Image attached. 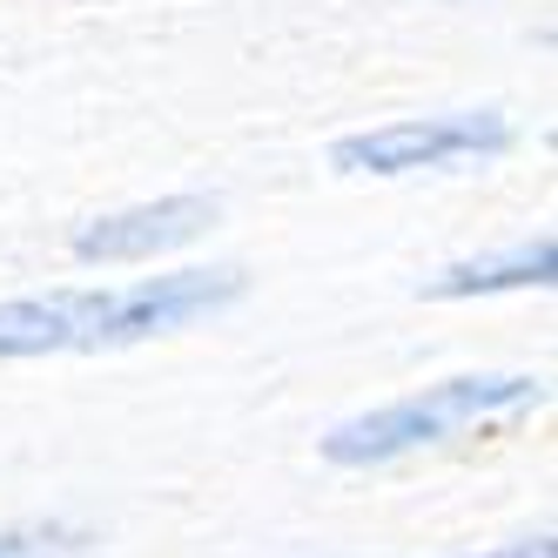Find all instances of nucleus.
Returning a JSON list of instances; mask_svg holds the SVG:
<instances>
[{
    "instance_id": "nucleus-1",
    "label": "nucleus",
    "mask_w": 558,
    "mask_h": 558,
    "mask_svg": "<svg viewBox=\"0 0 558 558\" xmlns=\"http://www.w3.org/2000/svg\"><path fill=\"white\" fill-rule=\"evenodd\" d=\"M243 276L235 269H175L142 276L122 290H54L0 303V356H48V350H122L142 337L182 330L195 316H216Z\"/></svg>"
},
{
    "instance_id": "nucleus-2",
    "label": "nucleus",
    "mask_w": 558,
    "mask_h": 558,
    "mask_svg": "<svg viewBox=\"0 0 558 558\" xmlns=\"http://www.w3.org/2000/svg\"><path fill=\"white\" fill-rule=\"evenodd\" d=\"M545 384L538 377H451V384H430L417 397H397V404L371 411V417H350L324 437V458L330 464H390L417 445H437L464 424H485L505 411H525L538 404Z\"/></svg>"
},
{
    "instance_id": "nucleus-3",
    "label": "nucleus",
    "mask_w": 558,
    "mask_h": 558,
    "mask_svg": "<svg viewBox=\"0 0 558 558\" xmlns=\"http://www.w3.org/2000/svg\"><path fill=\"white\" fill-rule=\"evenodd\" d=\"M511 142V129L498 114H424V122H390L371 135H343L330 148V162L350 175H411V169H451V162H477L498 155Z\"/></svg>"
},
{
    "instance_id": "nucleus-4",
    "label": "nucleus",
    "mask_w": 558,
    "mask_h": 558,
    "mask_svg": "<svg viewBox=\"0 0 558 558\" xmlns=\"http://www.w3.org/2000/svg\"><path fill=\"white\" fill-rule=\"evenodd\" d=\"M209 222H216V203H203V195H169V203H142V209L88 222L82 235H74V256H88V263H142V256L195 243Z\"/></svg>"
},
{
    "instance_id": "nucleus-5",
    "label": "nucleus",
    "mask_w": 558,
    "mask_h": 558,
    "mask_svg": "<svg viewBox=\"0 0 558 558\" xmlns=\"http://www.w3.org/2000/svg\"><path fill=\"white\" fill-rule=\"evenodd\" d=\"M558 276V250L545 243H518L505 256H477V263H451V269H437L424 296H492V290H545Z\"/></svg>"
},
{
    "instance_id": "nucleus-6",
    "label": "nucleus",
    "mask_w": 558,
    "mask_h": 558,
    "mask_svg": "<svg viewBox=\"0 0 558 558\" xmlns=\"http://www.w3.org/2000/svg\"><path fill=\"white\" fill-rule=\"evenodd\" d=\"M54 532H0V558H54Z\"/></svg>"
},
{
    "instance_id": "nucleus-7",
    "label": "nucleus",
    "mask_w": 558,
    "mask_h": 558,
    "mask_svg": "<svg viewBox=\"0 0 558 558\" xmlns=\"http://www.w3.org/2000/svg\"><path fill=\"white\" fill-rule=\"evenodd\" d=\"M477 558H558L551 538H518V545H498V551H477Z\"/></svg>"
}]
</instances>
